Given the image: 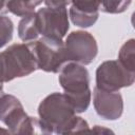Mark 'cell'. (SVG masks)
<instances>
[{
  "instance_id": "obj_2",
  "label": "cell",
  "mask_w": 135,
  "mask_h": 135,
  "mask_svg": "<svg viewBox=\"0 0 135 135\" xmlns=\"http://www.w3.org/2000/svg\"><path fill=\"white\" fill-rule=\"evenodd\" d=\"M59 81L75 112L85 111L91 99L88 71L77 63L66 62L60 69Z\"/></svg>"
},
{
  "instance_id": "obj_11",
  "label": "cell",
  "mask_w": 135,
  "mask_h": 135,
  "mask_svg": "<svg viewBox=\"0 0 135 135\" xmlns=\"http://www.w3.org/2000/svg\"><path fill=\"white\" fill-rule=\"evenodd\" d=\"M42 0H7L6 7L13 14L18 16H26L32 13Z\"/></svg>"
},
{
  "instance_id": "obj_9",
  "label": "cell",
  "mask_w": 135,
  "mask_h": 135,
  "mask_svg": "<svg viewBox=\"0 0 135 135\" xmlns=\"http://www.w3.org/2000/svg\"><path fill=\"white\" fill-rule=\"evenodd\" d=\"M121 96L113 92L95 89L94 103L97 113L104 119H116L120 116L122 110Z\"/></svg>"
},
{
  "instance_id": "obj_1",
  "label": "cell",
  "mask_w": 135,
  "mask_h": 135,
  "mask_svg": "<svg viewBox=\"0 0 135 135\" xmlns=\"http://www.w3.org/2000/svg\"><path fill=\"white\" fill-rule=\"evenodd\" d=\"M75 110L64 95L54 93L39 107L40 127L43 133H66L88 129V123L74 116Z\"/></svg>"
},
{
  "instance_id": "obj_14",
  "label": "cell",
  "mask_w": 135,
  "mask_h": 135,
  "mask_svg": "<svg viewBox=\"0 0 135 135\" xmlns=\"http://www.w3.org/2000/svg\"><path fill=\"white\" fill-rule=\"evenodd\" d=\"M6 2H7V0H0V13L6 12V9H4L6 7Z\"/></svg>"
},
{
  "instance_id": "obj_6",
  "label": "cell",
  "mask_w": 135,
  "mask_h": 135,
  "mask_svg": "<svg viewBox=\"0 0 135 135\" xmlns=\"http://www.w3.org/2000/svg\"><path fill=\"white\" fill-rule=\"evenodd\" d=\"M34 22L38 35L61 40L69 30L68 13L63 8H41L34 14Z\"/></svg>"
},
{
  "instance_id": "obj_10",
  "label": "cell",
  "mask_w": 135,
  "mask_h": 135,
  "mask_svg": "<svg viewBox=\"0 0 135 135\" xmlns=\"http://www.w3.org/2000/svg\"><path fill=\"white\" fill-rule=\"evenodd\" d=\"M73 3L70 14L72 21L82 27L91 26L97 20L99 0H70Z\"/></svg>"
},
{
  "instance_id": "obj_7",
  "label": "cell",
  "mask_w": 135,
  "mask_h": 135,
  "mask_svg": "<svg viewBox=\"0 0 135 135\" xmlns=\"http://www.w3.org/2000/svg\"><path fill=\"white\" fill-rule=\"evenodd\" d=\"M68 61H77L89 64L97 54V44L89 33L73 32L64 44Z\"/></svg>"
},
{
  "instance_id": "obj_5",
  "label": "cell",
  "mask_w": 135,
  "mask_h": 135,
  "mask_svg": "<svg viewBox=\"0 0 135 135\" xmlns=\"http://www.w3.org/2000/svg\"><path fill=\"white\" fill-rule=\"evenodd\" d=\"M0 120L12 129V133H35L33 127H40L36 119L23 112L17 98L4 94L0 96Z\"/></svg>"
},
{
  "instance_id": "obj_8",
  "label": "cell",
  "mask_w": 135,
  "mask_h": 135,
  "mask_svg": "<svg viewBox=\"0 0 135 135\" xmlns=\"http://www.w3.org/2000/svg\"><path fill=\"white\" fill-rule=\"evenodd\" d=\"M128 71L117 65L116 61H107L99 65L97 70V88L103 91L113 92L121 86L129 85L127 78Z\"/></svg>"
},
{
  "instance_id": "obj_13",
  "label": "cell",
  "mask_w": 135,
  "mask_h": 135,
  "mask_svg": "<svg viewBox=\"0 0 135 135\" xmlns=\"http://www.w3.org/2000/svg\"><path fill=\"white\" fill-rule=\"evenodd\" d=\"M99 2L102 11L108 13H117L122 12L130 3V0H99Z\"/></svg>"
},
{
  "instance_id": "obj_12",
  "label": "cell",
  "mask_w": 135,
  "mask_h": 135,
  "mask_svg": "<svg viewBox=\"0 0 135 135\" xmlns=\"http://www.w3.org/2000/svg\"><path fill=\"white\" fill-rule=\"evenodd\" d=\"M13 23L11 19L0 16V47L6 44L13 36Z\"/></svg>"
},
{
  "instance_id": "obj_3",
  "label": "cell",
  "mask_w": 135,
  "mask_h": 135,
  "mask_svg": "<svg viewBox=\"0 0 135 135\" xmlns=\"http://www.w3.org/2000/svg\"><path fill=\"white\" fill-rule=\"evenodd\" d=\"M27 46L36 60L38 69L56 73L69 62L61 40L43 37L38 41H30Z\"/></svg>"
},
{
  "instance_id": "obj_4",
  "label": "cell",
  "mask_w": 135,
  "mask_h": 135,
  "mask_svg": "<svg viewBox=\"0 0 135 135\" xmlns=\"http://www.w3.org/2000/svg\"><path fill=\"white\" fill-rule=\"evenodd\" d=\"M4 81L26 76L37 69L36 60L27 44H13L0 54Z\"/></svg>"
}]
</instances>
